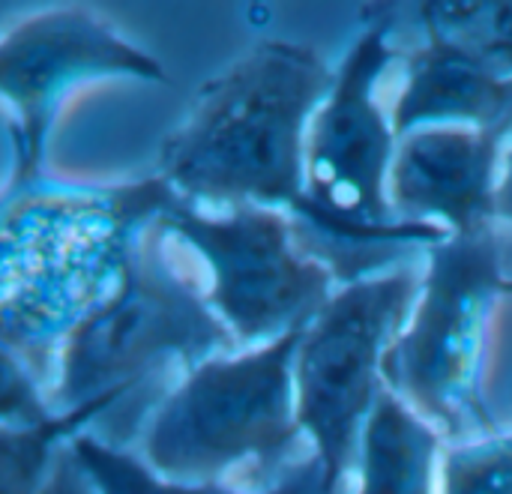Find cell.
I'll return each instance as SVG.
<instances>
[{
  "instance_id": "6da1fadb",
  "label": "cell",
  "mask_w": 512,
  "mask_h": 494,
  "mask_svg": "<svg viewBox=\"0 0 512 494\" xmlns=\"http://www.w3.org/2000/svg\"><path fill=\"white\" fill-rule=\"evenodd\" d=\"M333 78L336 69L309 45L258 42L201 87L162 141L156 174L207 210H282L309 249L324 216L306 195V135Z\"/></svg>"
},
{
  "instance_id": "7a4b0ae2",
  "label": "cell",
  "mask_w": 512,
  "mask_h": 494,
  "mask_svg": "<svg viewBox=\"0 0 512 494\" xmlns=\"http://www.w3.org/2000/svg\"><path fill=\"white\" fill-rule=\"evenodd\" d=\"M174 198L159 174L111 189L39 180L3 195V354L48 378L72 327L117 288L138 231Z\"/></svg>"
},
{
  "instance_id": "3957f363",
  "label": "cell",
  "mask_w": 512,
  "mask_h": 494,
  "mask_svg": "<svg viewBox=\"0 0 512 494\" xmlns=\"http://www.w3.org/2000/svg\"><path fill=\"white\" fill-rule=\"evenodd\" d=\"M171 243L159 219L144 225L117 288L63 339L48 387L57 414L87 405H108L117 414L144 387L165 396L177 369L186 375L204 360L237 354L207 291L174 264Z\"/></svg>"
},
{
  "instance_id": "277c9868",
  "label": "cell",
  "mask_w": 512,
  "mask_h": 494,
  "mask_svg": "<svg viewBox=\"0 0 512 494\" xmlns=\"http://www.w3.org/2000/svg\"><path fill=\"white\" fill-rule=\"evenodd\" d=\"M300 333L222 354L189 369L156 402L141 432V459L162 480L273 486L300 456L294 357Z\"/></svg>"
},
{
  "instance_id": "5b68a950",
  "label": "cell",
  "mask_w": 512,
  "mask_h": 494,
  "mask_svg": "<svg viewBox=\"0 0 512 494\" xmlns=\"http://www.w3.org/2000/svg\"><path fill=\"white\" fill-rule=\"evenodd\" d=\"M507 297L512 276L495 228L426 249L420 294L387 351L384 384L450 444L501 435L486 402V360Z\"/></svg>"
},
{
  "instance_id": "8992f818",
  "label": "cell",
  "mask_w": 512,
  "mask_h": 494,
  "mask_svg": "<svg viewBox=\"0 0 512 494\" xmlns=\"http://www.w3.org/2000/svg\"><path fill=\"white\" fill-rule=\"evenodd\" d=\"M423 270H396L339 285L327 306L303 327L294 357L297 423L339 486L357 471L363 435L384 384V360L405 330Z\"/></svg>"
},
{
  "instance_id": "52a82bcc",
  "label": "cell",
  "mask_w": 512,
  "mask_h": 494,
  "mask_svg": "<svg viewBox=\"0 0 512 494\" xmlns=\"http://www.w3.org/2000/svg\"><path fill=\"white\" fill-rule=\"evenodd\" d=\"M159 225L207 267V303L240 351L303 330L339 288L333 270L303 249L294 219L282 210H207L174 198Z\"/></svg>"
},
{
  "instance_id": "ba28073f",
  "label": "cell",
  "mask_w": 512,
  "mask_h": 494,
  "mask_svg": "<svg viewBox=\"0 0 512 494\" xmlns=\"http://www.w3.org/2000/svg\"><path fill=\"white\" fill-rule=\"evenodd\" d=\"M108 78L168 84V72L153 54L81 6L27 15L3 33L0 93L12 144L3 195L42 180L45 147L63 105L75 90Z\"/></svg>"
},
{
  "instance_id": "9c48e42d",
  "label": "cell",
  "mask_w": 512,
  "mask_h": 494,
  "mask_svg": "<svg viewBox=\"0 0 512 494\" xmlns=\"http://www.w3.org/2000/svg\"><path fill=\"white\" fill-rule=\"evenodd\" d=\"M510 141L504 132L462 126H429L399 138L387 183L393 216L447 237L495 228Z\"/></svg>"
},
{
  "instance_id": "30bf717a",
  "label": "cell",
  "mask_w": 512,
  "mask_h": 494,
  "mask_svg": "<svg viewBox=\"0 0 512 494\" xmlns=\"http://www.w3.org/2000/svg\"><path fill=\"white\" fill-rule=\"evenodd\" d=\"M426 39L408 54L390 105L396 138L429 126L504 132L512 138V75L423 24Z\"/></svg>"
},
{
  "instance_id": "8fae6325",
  "label": "cell",
  "mask_w": 512,
  "mask_h": 494,
  "mask_svg": "<svg viewBox=\"0 0 512 494\" xmlns=\"http://www.w3.org/2000/svg\"><path fill=\"white\" fill-rule=\"evenodd\" d=\"M444 438L390 390L363 435L354 494H441Z\"/></svg>"
},
{
  "instance_id": "7c38bea8",
  "label": "cell",
  "mask_w": 512,
  "mask_h": 494,
  "mask_svg": "<svg viewBox=\"0 0 512 494\" xmlns=\"http://www.w3.org/2000/svg\"><path fill=\"white\" fill-rule=\"evenodd\" d=\"M78 462L84 465L96 494H354L351 486H339L327 477L321 459L309 453L294 462L273 486H228V483H174L153 474L144 459L114 447L96 435H81L72 441Z\"/></svg>"
},
{
  "instance_id": "4fadbf2b",
  "label": "cell",
  "mask_w": 512,
  "mask_h": 494,
  "mask_svg": "<svg viewBox=\"0 0 512 494\" xmlns=\"http://www.w3.org/2000/svg\"><path fill=\"white\" fill-rule=\"evenodd\" d=\"M108 405H87L66 414H51L42 423L0 429V477L3 494H42L60 453L84 435L90 423L108 417Z\"/></svg>"
},
{
  "instance_id": "5bb4252c",
  "label": "cell",
  "mask_w": 512,
  "mask_h": 494,
  "mask_svg": "<svg viewBox=\"0 0 512 494\" xmlns=\"http://www.w3.org/2000/svg\"><path fill=\"white\" fill-rule=\"evenodd\" d=\"M420 21L512 75V3H420Z\"/></svg>"
},
{
  "instance_id": "9a60e30c",
  "label": "cell",
  "mask_w": 512,
  "mask_h": 494,
  "mask_svg": "<svg viewBox=\"0 0 512 494\" xmlns=\"http://www.w3.org/2000/svg\"><path fill=\"white\" fill-rule=\"evenodd\" d=\"M441 494H512V432L447 444L441 459Z\"/></svg>"
},
{
  "instance_id": "2e32d148",
  "label": "cell",
  "mask_w": 512,
  "mask_h": 494,
  "mask_svg": "<svg viewBox=\"0 0 512 494\" xmlns=\"http://www.w3.org/2000/svg\"><path fill=\"white\" fill-rule=\"evenodd\" d=\"M42 494H96L84 465L78 462V456L72 450V444L60 453V459H57Z\"/></svg>"
},
{
  "instance_id": "e0dca14e",
  "label": "cell",
  "mask_w": 512,
  "mask_h": 494,
  "mask_svg": "<svg viewBox=\"0 0 512 494\" xmlns=\"http://www.w3.org/2000/svg\"><path fill=\"white\" fill-rule=\"evenodd\" d=\"M498 222H507L512 228V141L504 153L501 165V183H498Z\"/></svg>"
}]
</instances>
